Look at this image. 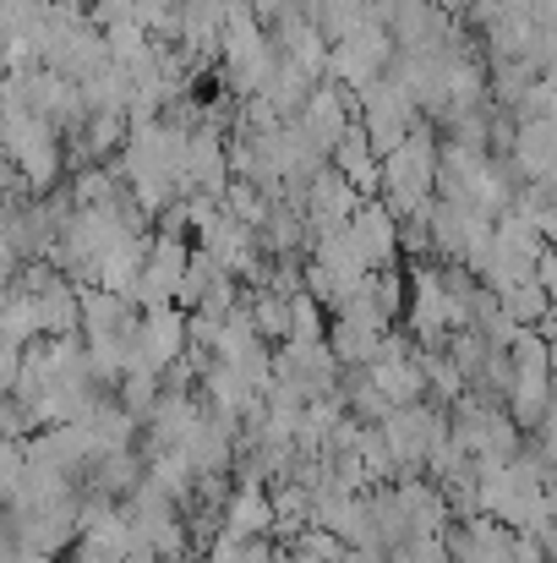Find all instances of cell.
<instances>
[{
	"label": "cell",
	"mask_w": 557,
	"mask_h": 563,
	"mask_svg": "<svg viewBox=\"0 0 557 563\" xmlns=\"http://www.w3.org/2000/svg\"><path fill=\"white\" fill-rule=\"evenodd\" d=\"M323 329H328V312L307 290H296L290 296V340H323Z\"/></svg>",
	"instance_id": "obj_7"
},
{
	"label": "cell",
	"mask_w": 557,
	"mask_h": 563,
	"mask_svg": "<svg viewBox=\"0 0 557 563\" xmlns=\"http://www.w3.org/2000/svg\"><path fill=\"white\" fill-rule=\"evenodd\" d=\"M296 121L307 126V137L328 154L334 148V137L356 121V93L350 88H339V82H328V77H318V88L307 93V104L296 110Z\"/></svg>",
	"instance_id": "obj_3"
},
{
	"label": "cell",
	"mask_w": 557,
	"mask_h": 563,
	"mask_svg": "<svg viewBox=\"0 0 557 563\" xmlns=\"http://www.w3.org/2000/svg\"><path fill=\"white\" fill-rule=\"evenodd\" d=\"M415 121H421V110H415L388 77H377V82H367V88L356 93V126L367 132L371 154H388Z\"/></svg>",
	"instance_id": "obj_1"
},
{
	"label": "cell",
	"mask_w": 557,
	"mask_h": 563,
	"mask_svg": "<svg viewBox=\"0 0 557 563\" xmlns=\"http://www.w3.org/2000/svg\"><path fill=\"white\" fill-rule=\"evenodd\" d=\"M328 165L350 181V187L361 191V197H377V154H371L367 132L350 121L339 137H334V148H328Z\"/></svg>",
	"instance_id": "obj_5"
},
{
	"label": "cell",
	"mask_w": 557,
	"mask_h": 563,
	"mask_svg": "<svg viewBox=\"0 0 557 563\" xmlns=\"http://www.w3.org/2000/svg\"><path fill=\"white\" fill-rule=\"evenodd\" d=\"M345 230H350V241L361 246L367 268H382V263H399V219L388 213V202H382V197H361V202L350 208Z\"/></svg>",
	"instance_id": "obj_4"
},
{
	"label": "cell",
	"mask_w": 557,
	"mask_h": 563,
	"mask_svg": "<svg viewBox=\"0 0 557 563\" xmlns=\"http://www.w3.org/2000/svg\"><path fill=\"white\" fill-rule=\"evenodd\" d=\"M246 312H252V329H257L268 345H285V340H290V296H274V290H257V285H252Z\"/></svg>",
	"instance_id": "obj_6"
},
{
	"label": "cell",
	"mask_w": 557,
	"mask_h": 563,
	"mask_svg": "<svg viewBox=\"0 0 557 563\" xmlns=\"http://www.w3.org/2000/svg\"><path fill=\"white\" fill-rule=\"evenodd\" d=\"M514 181H553L557 170V121L553 115H525L514 126V143L503 154Z\"/></svg>",
	"instance_id": "obj_2"
},
{
	"label": "cell",
	"mask_w": 557,
	"mask_h": 563,
	"mask_svg": "<svg viewBox=\"0 0 557 563\" xmlns=\"http://www.w3.org/2000/svg\"><path fill=\"white\" fill-rule=\"evenodd\" d=\"M274 563H296V559H290V553H274Z\"/></svg>",
	"instance_id": "obj_9"
},
{
	"label": "cell",
	"mask_w": 557,
	"mask_h": 563,
	"mask_svg": "<svg viewBox=\"0 0 557 563\" xmlns=\"http://www.w3.org/2000/svg\"><path fill=\"white\" fill-rule=\"evenodd\" d=\"M432 5L448 11V16H459V22H465V11H470V0H432Z\"/></svg>",
	"instance_id": "obj_8"
}]
</instances>
